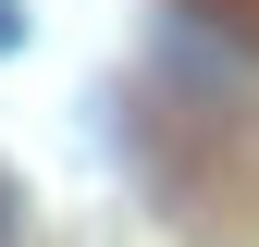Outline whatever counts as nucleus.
<instances>
[{
  "label": "nucleus",
  "instance_id": "f03ea898",
  "mask_svg": "<svg viewBox=\"0 0 259 247\" xmlns=\"http://www.w3.org/2000/svg\"><path fill=\"white\" fill-rule=\"evenodd\" d=\"M0 223H13V210H0Z\"/></svg>",
  "mask_w": 259,
  "mask_h": 247
},
{
  "label": "nucleus",
  "instance_id": "f257e3e1",
  "mask_svg": "<svg viewBox=\"0 0 259 247\" xmlns=\"http://www.w3.org/2000/svg\"><path fill=\"white\" fill-rule=\"evenodd\" d=\"M0 50H13V13H0Z\"/></svg>",
  "mask_w": 259,
  "mask_h": 247
}]
</instances>
